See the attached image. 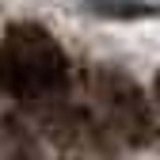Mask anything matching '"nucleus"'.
Listing matches in <instances>:
<instances>
[{"label":"nucleus","mask_w":160,"mask_h":160,"mask_svg":"<svg viewBox=\"0 0 160 160\" xmlns=\"http://www.w3.org/2000/svg\"><path fill=\"white\" fill-rule=\"evenodd\" d=\"M69 84V61L53 34L19 23L0 42V92L19 103H57Z\"/></svg>","instance_id":"1"},{"label":"nucleus","mask_w":160,"mask_h":160,"mask_svg":"<svg viewBox=\"0 0 160 160\" xmlns=\"http://www.w3.org/2000/svg\"><path fill=\"white\" fill-rule=\"evenodd\" d=\"M95 103L103 111V122L111 133H118L126 145H149L152 141V111L145 103L141 88L126 72L103 69L95 76Z\"/></svg>","instance_id":"2"},{"label":"nucleus","mask_w":160,"mask_h":160,"mask_svg":"<svg viewBox=\"0 0 160 160\" xmlns=\"http://www.w3.org/2000/svg\"><path fill=\"white\" fill-rule=\"evenodd\" d=\"M0 156L4 160H46L38 133L19 114H0Z\"/></svg>","instance_id":"3"},{"label":"nucleus","mask_w":160,"mask_h":160,"mask_svg":"<svg viewBox=\"0 0 160 160\" xmlns=\"http://www.w3.org/2000/svg\"><path fill=\"white\" fill-rule=\"evenodd\" d=\"M88 8L103 19H149V15H156V8L141 4V0H88Z\"/></svg>","instance_id":"4"},{"label":"nucleus","mask_w":160,"mask_h":160,"mask_svg":"<svg viewBox=\"0 0 160 160\" xmlns=\"http://www.w3.org/2000/svg\"><path fill=\"white\" fill-rule=\"evenodd\" d=\"M152 88H156V103H160V72H156V84Z\"/></svg>","instance_id":"5"}]
</instances>
